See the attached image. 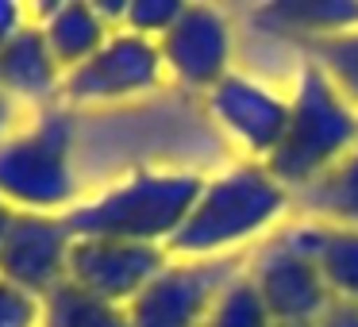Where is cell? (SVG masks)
I'll use <instances>...</instances> for the list:
<instances>
[{"label": "cell", "mask_w": 358, "mask_h": 327, "mask_svg": "<svg viewBox=\"0 0 358 327\" xmlns=\"http://www.w3.org/2000/svg\"><path fill=\"white\" fill-rule=\"evenodd\" d=\"M204 104L220 131L247 154V162L266 166L289 127V93L258 81L255 73H227L204 93Z\"/></svg>", "instance_id": "9c48e42d"}, {"label": "cell", "mask_w": 358, "mask_h": 327, "mask_svg": "<svg viewBox=\"0 0 358 327\" xmlns=\"http://www.w3.org/2000/svg\"><path fill=\"white\" fill-rule=\"evenodd\" d=\"M316 327H358V300H339L335 296Z\"/></svg>", "instance_id": "7402d4cb"}, {"label": "cell", "mask_w": 358, "mask_h": 327, "mask_svg": "<svg viewBox=\"0 0 358 327\" xmlns=\"http://www.w3.org/2000/svg\"><path fill=\"white\" fill-rule=\"evenodd\" d=\"M204 327H273V316L266 308V300L258 296L247 266L224 285V293L216 296Z\"/></svg>", "instance_id": "e0dca14e"}, {"label": "cell", "mask_w": 358, "mask_h": 327, "mask_svg": "<svg viewBox=\"0 0 358 327\" xmlns=\"http://www.w3.org/2000/svg\"><path fill=\"white\" fill-rule=\"evenodd\" d=\"M166 62V78L189 89H216L235 62V27L224 8L212 4H185L173 27L158 39Z\"/></svg>", "instance_id": "30bf717a"}, {"label": "cell", "mask_w": 358, "mask_h": 327, "mask_svg": "<svg viewBox=\"0 0 358 327\" xmlns=\"http://www.w3.org/2000/svg\"><path fill=\"white\" fill-rule=\"evenodd\" d=\"M255 20L273 35L312 39V47H316V43L358 31V4H350V0H285V4L258 8Z\"/></svg>", "instance_id": "5bb4252c"}, {"label": "cell", "mask_w": 358, "mask_h": 327, "mask_svg": "<svg viewBox=\"0 0 358 327\" xmlns=\"http://www.w3.org/2000/svg\"><path fill=\"white\" fill-rule=\"evenodd\" d=\"M162 81H166V62L158 43L120 27L89 62L66 73L62 96L70 104H116L155 93Z\"/></svg>", "instance_id": "52a82bcc"}, {"label": "cell", "mask_w": 358, "mask_h": 327, "mask_svg": "<svg viewBox=\"0 0 358 327\" xmlns=\"http://www.w3.org/2000/svg\"><path fill=\"white\" fill-rule=\"evenodd\" d=\"M320 266H324V277L331 285V296L358 300V231L331 227L324 242V254H320Z\"/></svg>", "instance_id": "ac0fdd59"}, {"label": "cell", "mask_w": 358, "mask_h": 327, "mask_svg": "<svg viewBox=\"0 0 358 327\" xmlns=\"http://www.w3.org/2000/svg\"><path fill=\"white\" fill-rule=\"evenodd\" d=\"M293 216L320 219L339 231H358V147L293 196Z\"/></svg>", "instance_id": "9a60e30c"}, {"label": "cell", "mask_w": 358, "mask_h": 327, "mask_svg": "<svg viewBox=\"0 0 358 327\" xmlns=\"http://www.w3.org/2000/svg\"><path fill=\"white\" fill-rule=\"evenodd\" d=\"M293 216V193L262 162H235L204 177L201 196L173 235V258H247Z\"/></svg>", "instance_id": "6da1fadb"}, {"label": "cell", "mask_w": 358, "mask_h": 327, "mask_svg": "<svg viewBox=\"0 0 358 327\" xmlns=\"http://www.w3.org/2000/svg\"><path fill=\"white\" fill-rule=\"evenodd\" d=\"M185 4L178 0H127V16H124V31H135L143 39H162L173 27V20L181 16Z\"/></svg>", "instance_id": "ffe728a7"}, {"label": "cell", "mask_w": 358, "mask_h": 327, "mask_svg": "<svg viewBox=\"0 0 358 327\" xmlns=\"http://www.w3.org/2000/svg\"><path fill=\"white\" fill-rule=\"evenodd\" d=\"M78 235L58 212H12L0 239V277L47 300L70 285V250Z\"/></svg>", "instance_id": "ba28073f"}, {"label": "cell", "mask_w": 358, "mask_h": 327, "mask_svg": "<svg viewBox=\"0 0 358 327\" xmlns=\"http://www.w3.org/2000/svg\"><path fill=\"white\" fill-rule=\"evenodd\" d=\"M8 219H12V208L0 201V239H4V231H8Z\"/></svg>", "instance_id": "d4e9b609"}, {"label": "cell", "mask_w": 358, "mask_h": 327, "mask_svg": "<svg viewBox=\"0 0 358 327\" xmlns=\"http://www.w3.org/2000/svg\"><path fill=\"white\" fill-rule=\"evenodd\" d=\"M273 327H316V324H273Z\"/></svg>", "instance_id": "484cf974"}, {"label": "cell", "mask_w": 358, "mask_h": 327, "mask_svg": "<svg viewBox=\"0 0 358 327\" xmlns=\"http://www.w3.org/2000/svg\"><path fill=\"white\" fill-rule=\"evenodd\" d=\"M312 50H316V62L331 73V81L358 108V31L339 35V39H327V43H316Z\"/></svg>", "instance_id": "d6986e66"}, {"label": "cell", "mask_w": 358, "mask_h": 327, "mask_svg": "<svg viewBox=\"0 0 358 327\" xmlns=\"http://www.w3.org/2000/svg\"><path fill=\"white\" fill-rule=\"evenodd\" d=\"M62 66L55 62L39 24H24L0 47V89L20 104H47L62 93Z\"/></svg>", "instance_id": "7c38bea8"}, {"label": "cell", "mask_w": 358, "mask_h": 327, "mask_svg": "<svg viewBox=\"0 0 358 327\" xmlns=\"http://www.w3.org/2000/svg\"><path fill=\"white\" fill-rule=\"evenodd\" d=\"M201 185L204 177L193 170H135L101 193L81 196L66 212V224L78 239H127L170 250Z\"/></svg>", "instance_id": "7a4b0ae2"}, {"label": "cell", "mask_w": 358, "mask_h": 327, "mask_svg": "<svg viewBox=\"0 0 358 327\" xmlns=\"http://www.w3.org/2000/svg\"><path fill=\"white\" fill-rule=\"evenodd\" d=\"M20 119H24V104L0 89V143L8 139V135L20 131Z\"/></svg>", "instance_id": "cb8c5ba5"}, {"label": "cell", "mask_w": 358, "mask_h": 327, "mask_svg": "<svg viewBox=\"0 0 358 327\" xmlns=\"http://www.w3.org/2000/svg\"><path fill=\"white\" fill-rule=\"evenodd\" d=\"M247 273L270 308L273 324H320L327 304L335 300L320 258L293 247L281 227L247 254Z\"/></svg>", "instance_id": "8992f818"}, {"label": "cell", "mask_w": 358, "mask_h": 327, "mask_svg": "<svg viewBox=\"0 0 358 327\" xmlns=\"http://www.w3.org/2000/svg\"><path fill=\"white\" fill-rule=\"evenodd\" d=\"M358 147V108L347 101L331 73L320 62H304L289 93V127L278 150L266 158V170L289 189L304 193L335 162Z\"/></svg>", "instance_id": "3957f363"}, {"label": "cell", "mask_w": 358, "mask_h": 327, "mask_svg": "<svg viewBox=\"0 0 358 327\" xmlns=\"http://www.w3.org/2000/svg\"><path fill=\"white\" fill-rule=\"evenodd\" d=\"M24 24H31L24 12V4H12V0H0V47L12 39Z\"/></svg>", "instance_id": "603a6c76"}, {"label": "cell", "mask_w": 358, "mask_h": 327, "mask_svg": "<svg viewBox=\"0 0 358 327\" xmlns=\"http://www.w3.org/2000/svg\"><path fill=\"white\" fill-rule=\"evenodd\" d=\"M35 24H39L55 62L62 66V73H70V70H78L81 62H89V58L108 43V35L116 31V27L96 12V4H89V0L43 4Z\"/></svg>", "instance_id": "4fadbf2b"}, {"label": "cell", "mask_w": 358, "mask_h": 327, "mask_svg": "<svg viewBox=\"0 0 358 327\" xmlns=\"http://www.w3.org/2000/svg\"><path fill=\"white\" fill-rule=\"evenodd\" d=\"M170 262L166 247L127 239H73L70 250V285L104 304L127 308L158 270Z\"/></svg>", "instance_id": "8fae6325"}, {"label": "cell", "mask_w": 358, "mask_h": 327, "mask_svg": "<svg viewBox=\"0 0 358 327\" xmlns=\"http://www.w3.org/2000/svg\"><path fill=\"white\" fill-rule=\"evenodd\" d=\"M78 127L66 108H43L27 127L0 143V201L12 212H66L81 201L73 170Z\"/></svg>", "instance_id": "277c9868"}, {"label": "cell", "mask_w": 358, "mask_h": 327, "mask_svg": "<svg viewBox=\"0 0 358 327\" xmlns=\"http://www.w3.org/2000/svg\"><path fill=\"white\" fill-rule=\"evenodd\" d=\"M247 258H173L124 308L127 327H204L224 285Z\"/></svg>", "instance_id": "5b68a950"}, {"label": "cell", "mask_w": 358, "mask_h": 327, "mask_svg": "<svg viewBox=\"0 0 358 327\" xmlns=\"http://www.w3.org/2000/svg\"><path fill=\"white\" fill-rule=\"evenodd\" d=\"M39 327H127V316L116 304H104L73 285H62L43 300Z\"/></svg>", "instance_id": "2e32d148"}, {"label": "cell", "mask_w": 358, "mask_h": 327, "mask_svg": "<svg viewBox=\"0 0 358 327\" xmlns=\"http://www.w3.org/2000/svg\"><path fill=\"white\" fill-rule=\"evenodd\" d=\"M43 324V300L27 289L0 277V327H39Z\"/></svg>", "instance_id": "44dd1931"}]
</instances>
